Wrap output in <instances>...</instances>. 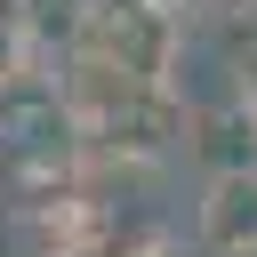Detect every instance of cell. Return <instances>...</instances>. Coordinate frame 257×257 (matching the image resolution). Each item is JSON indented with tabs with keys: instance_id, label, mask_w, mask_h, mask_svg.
<instances>
[{
	"instance_id": "1",
	"label": "cell",
	"mask_w": 257,
	"mask_h": 257,
	"mask_svg": "<svg viewBox=\"0 0 257 257\" xmlns=\"http://www.w3.org/2000/svg\"><path fill=\"white\" fill-rule=\"evenodd\" d=\"M257 241V169H217L201 185V249L233 257Z\"/></svg>"
},
{
	"instance_id": "2",
	"label": "cell",
	"mask_w": 257,
	"mask_h": 257,
	"mask_svg": "<svg viewBox=\"0 0 257 257\" xmlns=\"http://www.w3.org/2000/svg\"><path fill=\"white\" fill-rule=\"evenodd\" d=\"M16 8V40L56 56V48H80L88 24H96V0H8Z\"/></svg>"
},
{
	"instance_id": "3",
	"label": "cell",
	"mask_w": 257,
	"mask_h": 257,
	"mask_svg": "<svg viewBox=\"0 0 257 257\" xmlns=\"http://www.w3.org/2000/svg\"><path fill=\"white\" fill-rule=\"evenodd\" d=\"M193 153L209 161V177H217V169H257V104L241 96V104H217V112H201V137H193Z\"/></svg>"
},
{
	"instance_id": "4",
	"label": "cell",
	"mask_w": 257,
	"mask_h": 257,
	"mask_svg": "<svg viewBox=\"0 0 257 257\" xmlns=\"http://www.w3.org/2000/svg\"><path fill=\"white\" fill-rule=\"evenodd\" d=\"M137 8H161V16H177V8H185V0H137Z\"/></svg>"
},
{
	"instance_id": "5",
	"label": "cell",
	"mask_w": 257,
	"mask_h": 257,
	"mask_svg": "<svg viewBox=\"0 0 257 257\" xmlns=\"http://www.w3.org/2000/svg\"><path fill=\"white\" fill-rule=\"evenodd\" d=\"M233 257H257V241H249V249H233Z\"/></svg>"
}]
</instances>
